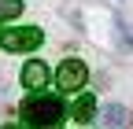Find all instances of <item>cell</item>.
<instances>
[{
	"label": "cell",
	"mask_w": 133,
	"mask_h": 129,
	"mask_svg": "<svg viewBox=\"0 0 133 129\" xmlns=\"http://www.w3.org/2000/svg\"><path fill=\"white\" fill-rule=\"evenodd\" d=\"M44 81H48V67H44L41 59H30L26 67H22V85L26 89H41Z\"/></svg>",
	"instance_id": "5"
},
{
	"label": "cell",
	"mask_w": 133,
	"mask_h": 129,
	"mask_svg": "<svg viewBox=\"0 0 133 129\" xmlns=\"http://www.w3.org/2000/svg\"><path fill=\"white\" fill-rule=\"evenodd\" d=\"M85 77H89V67H85V63H81V59H66L63 67H59V74H56V81H59L63 92H74V89L85 85Z\"/></svg>",
	"instance_id": "3"
},
{
	"label": "cell",
	"mask_w": 133,
	"mask_h": 129,
	"mask_svg": "<svg viewBox=\"0 0 133 129\" xmlns=\"http://www.w3.org/2000/svg\"><path fill=\"white\" fill-rule=\"evenodd\" d=\"M19 11H22V0H0V22H4V19H15Z\"/></svg>",
	"instance_id": "7"
},
{
	"label": "cell",
	"mask_w": 133,
	"mask_h": 129,
	"mask_svg": "<svg viewBox=\"0 0 133 129\" xmlns=\"http://www.w3.org/2000/svg\"><path fill=\"white\" fill-rule=\"evenodd\" d=\"M133 114H129V107H104V114H100V129H129Z\"/></svg>",
	"instance_id": "4"
},
{
	"label": "cell",
	"mask_w": 133,
	"mask_h": 129,
	"mask_svg": "<svg viewBox=\"0 0 133 129\" xmlns=\"http://www.w3.org/2000/svg\"><path fill=\"white\" fill-rule=\"evenodd\" d=\"M19 114H22V122H26V125H33V129H52V125H59V122H63L66 103L59 100V96L37 92V96H26V100H22Z\"/></svg>",
	"instance_id": "1"
},
{
	"label": "cell",
	"mask_w": 133,
	"mask_h": 129,
	"mask_svg": "<svg viewBox=\"0 0 133 129\" xmlns=\"http://www.w3.org/2000/svg\"><path fill=\"white\" fill-rule=\"evenodd\" d=\"M4 129H22V125H4Z\"/></svg>",
	"instance_id": "8"
},
{
	"label": "cell",
	"mask_w": 133,
	"mask_h": 129,
	"mask_svg": "<svg viewBox=\"0 0 133 129\" xmlns=\"http://www.w3.org/2000/svg\"><path fill=\"white\" fill-rule=\"evenodd\" d=\"M92 111H96V96H81V100L74 103V118H78V122H89Z\"/></svg>",
	"instance_id": "6"
},
{
	"label": "cell",
	"mask_w": 133,
	"mask_h": 129,
	"mask_svg": "<svg viewBox=\"0 0 133 129\" xmlns=\"http://www.w3.org/2000/svg\"><path fill=\"white\" fill-rule=\"evenodd\" d=\"M41 41H44V33H41L37 26H26V30H4V33H0V48H4V52H33Z\"/></svg>",
	"instance_id": "2"
}]
</instances>
